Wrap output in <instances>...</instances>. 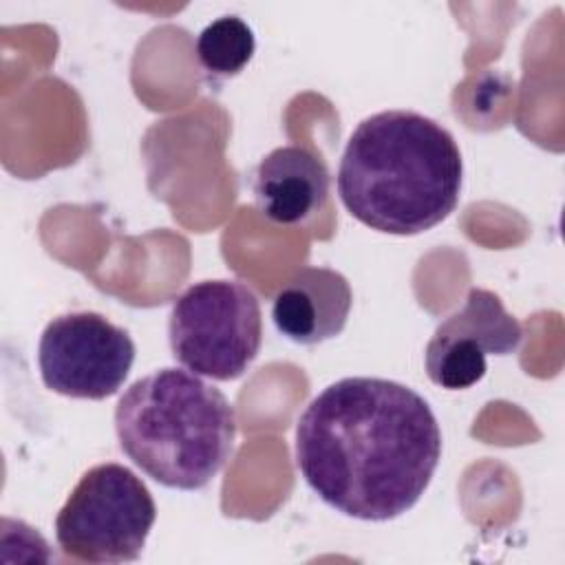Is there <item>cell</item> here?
<instances>
[{
    "instance_id": "cell-7",
    "label": "cell",
    "mask_w": 565,
    "mask_h": 565,
    "mask_svg": "<svg viewBox=\"0 0 565 565\" xmlns=\"http://www.w3.org/2000/svg\"><path fill=\"white\" fill-rule=\"evenodd\" d=\"M523 329L494 291L472 287L459 311L435 329L424 351L428 377L448 391L470 388L486 375V355H510Z\"/></svg>"
},
{
    "instance_id": "cell-8",
    "label": "cell",
    "mask_w": 565,
    "mask_h": 565,
    "mask_svg": "<svg viewBox=\"0 0 565 565\" xmlns=\"http://www.w3.org/2000/svg\"><path fill=\"white\" fill-rule=\"evenodd\" d=\"M329 170L305 146H280L254 170L252 194L258 212L278 225H296L316 216L329 199Z\"/></svg>"
},
{
    "instance_id": "cell-2",
    "label": "cell",
    "mask_w": 565,
    "mask_h": 565,
    "mask_svg": "<svg viewBox=\"0 0 565 565\" xmlns=\"http://www.w3.org/2000/svg\"><path fill=\"white\" fill-rule=\"evenodd\" d=\"M463 163L455 137L415 110H382L351 132L338 194L371 230L413 236L441 223L459 203Z\"/></svg>"
},
{
    "instance_id": "cell-5",
    "label": "cell",
    "mask_w": 565,
    "mask_h": 565,
    "mask_svg": "<svg viewBox=\"0 0 565 565\" xmlns=\"http://www.w3.org/2000/svg\"><path fill=\"white\" fill-rule=\"evenodd\" d=\"M168 338L174 360L218 382L241 377L263 342L256 294L238 280H201L172 305Z\"/></svg>"
},
{
    "instance_id": "cell-9",
    "label": "cell",
    "mask_w": 565,
    "mask_h": 565,
    "mask_svg": "<svg viewBox=\"0 0 565 565\" xmlns=\"http://www.w3.org/2000/svg\"><path fill=\"white\" fill-rule=\"evenodd\" d=\"M349 280L329 267H302L274 296L271 320L296 344H320L342 333L351 311Z\"/></svg>"
},
{
    "instance_id": "cell-10",
    "label": "cell",
    "mask_w": 565,
    "mask_h": 565,
    "mask_svg": "<svg viewBox=\"0 0 565 565\" xmlns=\"http://www.w3.org/2000/svg\"><path fill=\"white\" fill-rule=\"evenodd\" d=\"M254 49L252 29L236 15H223L210 22L196 38V60L216 77L238 75L252 60Z\"/></svg>"
},
{
    "instance_id": "cell-1",
    "label": "cell",
    "mask_w": 565,
    "mask_h": 565,
    "mask_svg": "<svg viewBox=\"0 0 565 565\" xmlns=\"http://www.w3.org/2000/svg\"><path fill=\"white\" fill-rule=\"evenodd\" d=\"M441 457V430L428 402L384 377L329 384L296 424V466L333 510L388 521L411 510Z\"/></svg>"
},
{
    "instance_id": "cell-3",
    "label": "cell",
    "mask_w": 565,
    "mask_h": 565,
    "mask_svg": "<svg viewBox=\"0 0 565 565\" xmlns=\"http://www.w3.org/2000/svg\"><path fill=\"white\" fill-rule=\"evenodd\" d=\"M124 455L166 488L199 490L227 463L236 415L227 397L183 369H159L132 382L115 406Z\"/></svg>"
},
{
    "instance_id": "cell-6",
    "label": "cell",
    "mask_w": 565,
    "mask_h": 565,
    "mask_svg": "<svg viewBox=\"0 0 565 565\" xmlns=\"http://www.w3.org/2000/svg\"><path fill=\"white\" fill-rule=\"evenodd\" d=\"M132 362L135 342L128 331L95 311L53 318L38 344V364L46 388L75 399L115 395Z\"/></svg>"
},
{
    "instance_id": "cell-4",
    "label": "cell",
    "mask_w": 565,
    "mask_h": 565,
    "mask_svg": "<svg viewBox=\"0 0 565 565\" xmlns=\"http://www.w3.org/2000/svg\"><path fill=\"white\" fill-rule=\"evenodd\" d=\"M154 519V499L130 468L97 463L60 508L55 539L75 561L128 563L139 558Z\"/></svg>"
}]
</instances>
